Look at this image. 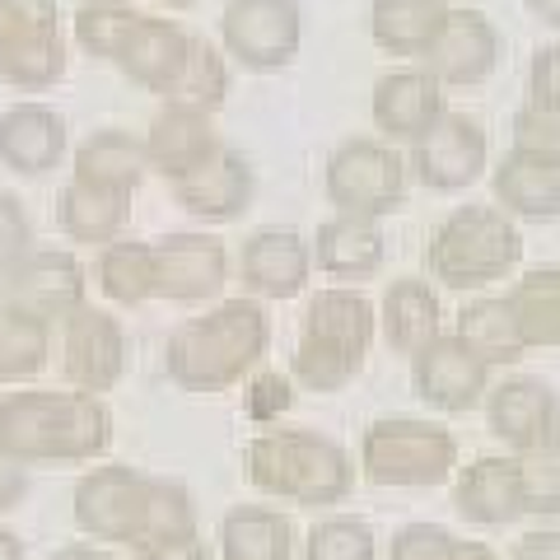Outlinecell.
<instances>
[{"label": "cell", "mask_w": 560, "mask_h": 560, "mask_svg": "<svg viewBox=\"0 0 560 560\" xmlns=\"http://www.w3.org/2000/svg\"><path fill=\"white\" fill-rule=\"evenodd\" d=\"M140 560H210V551H206V541L191 533V537H183V541H173V547H160V551H150V556H140Z\"/></svg>", "instance_id": "c3c4849f"}, {"label": "cell", "mask_w": 560, "mask_h": 560, "mask_svg": "<svg viewBox=\"0 0 560 560\" xmlns=\"http://www.w3.org/2000/svg\"><path fill=\"white\" fill-rule=\"evenodd\" d=\"M378 541L360 518H323L304 541V560H374Z\"/></svg>", "instance_id": "f35d334b"}, {"label": "cell", "mask_w": 560, "mask_h": 560, "mask_svg": "<svg viewBox=\"0 0 560 560\" xmlns=\"http://www.w3.org/2000/svg\"><path fill=\"white\" fill-rule=\"evenodd\" d=\"M514 145L560 154V113L541 108V103H523V108L514 113Z\"/></svg>", "instance_id": "60d3db41"}, {"label": "cell", "mask_w": 560, "mask_h": 560, "mask_svg": "<svg viewBox=\"0 0 560 560\" xmlns=\"http://www.w3.org/2000/svg\"><path fill=\"white\" fill-rule=\"evenodd\" d=\"M416 393L444 416H463L490 393V364L458 337H440L411 355Z\"/></svg>", "instance_id": "2e32d148"}, {"label": "cell", "mask_w": 560, "mask_h": 560, "mask_svg": "<svg viewBox=\"0 0 560 560\" xmlns=\"http://www.w3.org/2000/svg\"><path fill=\"white\" fill-rule=\"evenodd\" d=\"M168 191H173V201H178L187 215L224 224V220H238L243 210H248V201H253V168H248V160H243L238 150H230L220 140L215 154H206L191 173L173 178Z\"/></svg>", "instance_id": "ac0fdd59"}, {"label": "cell", "mask_w": 560, "mask_h": 560, "mask_svg": "<svg viewBox=\"0 0 560 560\" xmlns=\"http://www.w3.org/2000/svg\"><path fill=\"white\" fill-rule=\"evenodd\" d=\"M308 248H313L318 271L341 276V280H364L383 267L388 238H383V224L374 215H346V210H337L331 220L318 224Z\"/></svg>", "instance_id": "d4e9b609"}, {"label": "cell", "mask_w": 560, "mask_h": 560, "mask_svg": "<svg viewBox=\"0 0 560 560\" xmlns=\"http://www.w3.org/2000/svg\"><path fill=\"white\" fill-rule=\"evenodd\" d=\"M24 486H28V481H24V467L0 453V510H14V504H20V495H24Z\"/></svg>", "instance_id": "7dc6e473"}, {"label": "cell", "mask_w": 560, "mask_h": 560, "mask_svg": "<svg viewBox=\"0 0 560 560\" xmlns=\"http://www.w3.org/2000/svg\"><path fill=\"white\" fill-rule=\"evenodd\" d=\"M215 145H220V136L210 127V113L191 108V103H164V113L150 121V136H145L150 168L164 183L191 173L206 154H215Z\"/></svg>", "instance_id": "603a6c76"}, {"label": "cell", "mask_w": 560, "mask_h": 560, "mask_svg": "<svg viewBox=\"0 0 560 560\" xmlns=\"http://www.w3.org/2000/svg\"><path fill=\"white\" fill-rule=\"evenodd\" d=\"M528 94H533V103H541V108L560 113V43L541 47L533 57V66H528Z\"/></svg>", "instance_id": "ee69618b"}, {"label": "cell", "mask_w": 560, "mask_h": 560, "mask_svg": "<svg viewBox=\"0 0 560 560\" xmlns=\"http://www.w3.org/2000/svg\"><path fill=\"white\" fill-rule=\"evenodd\" d=\"M66 75L57 0H0V80L43 94Z\"/></svg>", "instance_id": "52a82bcc"}, {"label": "cell", "mask_w": 560, "mask_h": 560, "mask_svg": "<svg viewBox=\"0 0 560 560\" xmlns=\"http://www.w3.org/2000/svg\"><path fill=\"white\" fill-rule=\"evenodd\" d=\"M84 304V267L61 248H28L5 271V308H24L33 318H70Z\"/></svg>", "instance_id": "4fadbf2b"}, {"label": "cell", "mask_w": 560, "mask_h": 560, "mask_svg": "<svg viewBox=\"0 0 560 560\" xmlns=\"http://www.w3.org/2000/svg\"><path fill=\"white\" fill-rule=\"evenodd\" d=\"M523 257V234L510 210L458 206L430 238V276L448 290H481L504 280Z\"/></svg>", "instance_id": "5b68a950"}, {"label": "cell", "mask_w": 560, "mask_h": 560, "mask_svg": "<svg viewBox=\"0 0 560 560\" xmlns=\"http://www.w3.org/2000/svg\"><path fill=\"white\" fill-rule=\"evenodd\" d=\"M290 407V383L280 374H257L253 378V393H248V416L253 420H271Z\"/></svg>", "instance_id": "f6af8a7d"}, {"label": "cell", "mask_w": 560, "mask_h": 560, "mask_svg": "<svg viewBox=\"0 0 560 560\" xmlns=\"http://www.w3.org/2000/svg\"><path fill=\"white\" fill-rule=\"evenodd\" d=\"M113 444V411L98 393H38L20 388L0 397V453L20 467L94 463Z\"/></svg>", "instance_id": "6da1fadb"}, {"label": "cell", "mask_w": 560, "mask_h": 560, "mask_svg": "<svg viewBox=\"0 0 560 560\" xmlns=\"http://www.w3.org/2000/svg\"><path fill=\"white\" fill-rule=\"evenodd\" d=\"M514 467H518L523 514H541V518L560 514V434L547 444L523 448L514 458Z\"/></svg>", "instance_id": "8d00e7d4"}, {"label": "cell", "mask_w": 560, "mask_h": 560, "mask_svg": "<svg viewBox=\"0 0 560 560\" xmlns=\"http://www.w3.org/2000/svg\"><path fill=\"white\" fill-rule=\"evenodd\" d=\"M230 276L224 243L210 234H168L154 238V300L201 304L215 300Z\"/></svg>", "instance_id": "9a60e30c"}, {"label": "cell", "mask_w": 560, "mask_h": 560, "mask_svg": "<svg viewBox=\"0 0 560 560\" xmlns=\"http://www.w3.org/2000/svg\"><path fill=\"white\" fill-rule=\"evenodd\" d=\"M145 173H150L145 140H136L131 131H117V127L94 131V136L75 150V178L94 183V187L127 191V197H131Z\"/></svg>", "instance_id": "f1b7e54d"}, {"label": "cell", "mask_w": 560, "mask_h": 560, "mask_svg": "<svg viewBox=\"0 0 560 560\" xmlns=\"http://www.w3.org/2000/svg\"><path fill=\"white\" fill-rule=\"evenodd\" d=\"M383 337H388V346L401 350V355H416V350H425L430 341H440L444 337L440 294L416 276L393 280L388 294H383Z\"/></svg>", "instance_id": "4316f807"}, {"label": "cell", "mask_w": 560, "mask_h": 560, "mask_svg": "<svg viewBox=\"0 0 560 560\" xmlns=\"http://www.w3.org/2000/svg\"><path fill=\"white\" fill-rule=\"evenodd\" d=\"M453 560H500V556L490 547H481V541H458V547H453Z\"/></svg>", "instance_id": "681fc988"}, {"label": "cell", "mask_w": 560, "mask_h": 560, "mask_svg": "<svg viewBox=\"0 0 560 560\" xmlns=\"http://www.w3.org/2000/svg\"><path fill=\"white\" fill-rule=\"evenodd\" d=\"M271 341L267 308L257 300H230L187 318L164 346V370L187 393H224L253 374Z\"/></svg>", "instance_id": "7a4b0ae2"}, {"label": "cell", "mask_w": 560, "mask_h": 560, "mask_svg": "<svg viewBox=\"0 0 560 560\" xmlns=\"http://www.w3.org/2000/svg\"><path fill=\"white\" fill-rule=\"evenodd\" d=\"M327 201L346 210V215H393L407 201V164L393 145L383 140H346L331 150L327 173H323Z\"/></svg>", "instance_id": "ba28073f"}, {"label": "cell", "mask_w": 560, "mask_h": 560, "mask_svg": "<svg viewBox=\"0 0 560 560\" xmlns=\"http://www.w3.org/2000/svg\"><path fill=\"white\" fill-rule=\"evenodd\" d=\"M528 10L537 14L541 24H551V28H560V0H528Z\"/></svg>", "instance_id": "f907efd6"}, {"label": "cell", "mask_w": 560, "mask_h": 560, "mask_svg": "<svg viewBox=\"0 0 560 560\" xmlns=\"http://www.w3.org/2000/svg\"><path fill=\"white\" fill-rule=\"evenodd\" d=\"M313 248L294 230H261L243 243V285L261 300H294L308 285Z\"/></svg>", "instance_id": "7402d4cb"}, {"label": "cell", "mask_w": 560, "mask_h": 560, "mask_svg": "<svg viewBox=\"0 0 560 560\" xmlns=\"http://www.w3.org/2000/svg\"><path fill=\"white\" fill-rule=\"evenodd\" d=\"M304 10L300 0H230L220 14V47L243 70H285L300 57Z\"/></svg>", "instance_id": "9c48e42d"}, {"label": "cell", "mask_w": 560, "mask_h": 560, "mask_svg": "<svg viewBox=\"0 0 560 560\" xmlns=\"http://www.w3.org/2000/svg\"><path fill=\"white\" fill-rule=\"evenodd\" d=\"M370 113H374V127L388 140H407V145H411V140H420L434 127V121L448 113L444 84L434 80L425 66L388 70V75L374 84Z\"/></svg>", "instance_id": "d6986e66"}, {"label": "cell", "mask_w": 560, "mask_h": 560, "mask_svg": "<svg viewBox=\"0 0 560 560\" xmlns=\"http://www.w3.org/2000/svg\"><path fill=\"white\" fill-rule=\"evenodd\" d=\"M458 341H467L486 364H518L523 350H528V341H523V327L514 318V304L510 294L504 300H471L463 304L458 313V331H453Z\"/></svg>", "instance_id": "1f68e13d"}, {"label": "cell", "mask_w": 560, "mask_h": 560, "mask_svg": "<svg viewBox=\"0 0 560 560\" xmlns=\"http://www.w3.org/2000/svg\"><path fill=\"white\" fill-rule=\"evenodd\" d=\"M248 481L261 495L294 504H337L346 500L355 467L346 448L313 430H267L248 444Z\"/></svg>", "instance_id": "277c9868"}, {"label": "cell", "mask_w": 560, "mask_h": 560, "mask_svg": "<svg viewBox=\"0 0 560 560\" xmlns=\"http://www.w3.org/2000/svg\"><path fill=\"white\" fill-rule=\"evenodd\" d=\"M66 154V117L47 103H14L0 117V160L24 178H43Z\"/></svg>", "instance_id": "44dd1931"}, {"label": "cell", "mask_w": 560, "mask_h": 560, "mask_svg": "<svg viewBox=\"0 0 560 560\" xmlns=\"http://www.w3.org/2000/svg\"><path fill=\"white\" fill-rule=\"evenodd\" d=\"M154 477H140L131 467H98L75 486V523L94 541H121L131 547L150 510Z\"/></svg>", "instance_id": "8fae6325"}, {"label": "cell", "mask_w": 560, "mask_h": 560, "mask_svg": "<svg viewBox=\"0 0 560 560\" xmlns=\"http://www.w3.org/2000/svg\"><path fill=\"white\" fill-rule=\"evenodd\" d=\"M98 290L113 304H145L154 300V243L140 238H113L98 253Z\"/></svg>", "instance_id": "d6a6232c"}, {"label": "cell", "mask_w": 560, "mask_h": 560, "mask_svg": "<svg viewBox=\"0 0 560 560\" xmlns=\"http://www.w3.org/2000/svg\"><path fill=\"white\" fill-rule=\"evenodd\" d=\"M28 248H33V230H28L24 206L10 191H0V271H10Z\"/></svg>", "instance_id": "7bdbcfd3"}, {"label": "cell", "mask_w": 560, "mask_h": 560, "mask_svg": "<svg viewBox=\"0 0 560 560\" xmlns=\"http://www.w3.org/2000/svg\"><path fill=\"white\" fill-rule=\"evenodd\" d=\"M514 560H560V528H541V533L518 537Z\"/></svg>", "instance_id": "bcb514c9"}, {"label": "cell", "mask_w": 560, "mask_h": 560, "mask_svg": "<svg viewBox=\"0 0 560 560\" xmlns=\"http://www.w3.org/2000/svg\"><path fill=\"white\" fill-rule=\"evenodd\" d=\"M490 430L514 453L560 434V401L541 378H510L490 388Z\"/></svg>", "instance_id": "ffe728a7"}, {"label": "cell", "mask_w": 560, "mask_h": 560, "mask_svg": "<svg viewBox=\"0 0 560 560\" xmlns=\"http://www.w3.org/2000/svg\"><path fill=\"white\" fill-rule=\"evenodd\" d=\"M514 318L523 327V341L528 346H560V271H528L510 290Z\"/></svg>", "instance_id": "e575fe53"}, {"label": "cell", "mask_w": 560, "mask_h": 560, "mask_svg": "<svg viewBox=\"0 0 560 560\" xmlns=\"http://www.w3.org/2000/svg\"><path fill=\"white\" fill-rule=\"evenodd\" d=\"M51 323L33 318L24 308H0V378L24 383L47 364Z\"/></svg>", "instance_id": "836d02e7"}, {"label": "cell", "mask_w": 560, "mask_h": 560, "mask_svg": "<svg viewBox=\"0 0 560 560\" xmlns=\"http://www.w3.org/2000/svg\"><path fill=\"white\" fill-rule=\"evenodd\" d=\"M127 206H131L127 191H108L84 178H70L61 187L57 220L66 238H75V243H113L121 234V224H127Z\"/></svg>", "instance_id": "f546056e"}, {"label": "cell", "mask_w": 560, "mask_h": 560, "mask_svg": "<svg viewBox=\"0 0 560 560\" xmlns=\"http://www.w3.org/2000/svg\"><path fill=\"white\" fill-rule=\"evenodd\" d=\"M294 528L285 514L261 510V504H238L220 518V556L224 560H290Z\"/></svg>", "instance_id": "4dcf8cb0"}, {"label": "cell", "mask_w": 560, "mask_h": 560, "mask_svg": "<svg viewBox=\"0 0 560 560\" xmlns=\"http://www.w3.org/2000/svg\"><path fill=\"white\" fill-rule=\"evenodd\" d=\"M197 533V514H191V500L183 486L173 481H154L150 486V510H145V523H140V537L131 541L136 556H150L160 547H173Z\"/></svg>", "instance_id": "d590c367"}, {"label": "cell", "mask_w": 560, "mask_h": 560, "mask_svg": "<svg viewBox=\"0 0 560 560\" xmlns=\"http://www.w3.org/2000/svg\"><path fill=\"white\" fill-rule=\"evenodd\" d=\"M490 187L510 215L523 220H556L560 215V154L510 150L490 173Z\"/></svg>", "instance_id": "cb8c5ba5"}, {"label": "cell", "mask_w": 560, "mask_h": 560, "mask_svg": "<svg viewBox=\"0 0 560 560\" xmlns=\"http://www.w3.org/2000/svg\"><path fill=\"white\" fill-rule=\"evenodd\" d=\"M490 140L477 117L444 113L434 127L411 140V168L430 191H463L486 173Z\"/></svg>", "instance_id": "7c38bea8"}, {"label": "cell", "mask_w": 560, "mask_h": 560, "mask_svg": "<svg viewBox=\"0 0 560 560\" xmlns=\"http://www.w3.org/2000/svg\"><path fill=\"white\" fill-rule=\"evenodd\" d=\"M191 57H197V33H187L183 24L140 10L131 20V28H127V38H121V47H117L113 66H121L136 84H145L150 94L173 103L183 90V80H187Z\"/></svg>", "instance_id": "30bf717a"}, {"label": "cell", "mask_w": 560, "mask_h": 560, "mask_svg": "<svg viewBox=\"0 0 560 560\" xmlns=\"http://www.w3.org/2000/svg\"><path fill=\"white\" fill-rule=\"evenodd\" d=\"M370 346H374V304L341 285L318 290L300 323L294 378L313 393H337L364 370Z\"/></svg>", "instance_id": "3957f363"}, {"label": "cell", "mask_w": 560, "mask_h": 560, "mask_svg": "<svg viewBox=\"0 0 560 560\" xmlns=\"http://www.w3.org/2000/svg\"><path fill=\"white\" fill-rule=\"evenodd\" d=\"M224 94H230V66H224L220 47H210L206 38H197V57H191L187 80H183V90H178L173 103H191V108L215 113L224 103Z\"/></svg>", "instance_id": "ab89813d"}, {"label": "cell", "mask_w": 560, "mask_h": 560, "mask_svg": "<svg viewBox=\"0 0 560 560\" xmlns=\"http://www.w3.org/2000/svg\"><path fill=\"white\" fill-rule=\"evenodd\" d=\"M425 70L444 90H467V84L490 80V70L500 66V28L486 20L481 10H448V20L440 28V38L430 43Z\"/></svg>", "instance_id": "e0dca14e"}, {"label": "cell", "mask_w": 560, "mask_h": 560, "mask_svg": "<svg viewBox=\"0 0 560 560\" xmlns=\"http://www.w3.org/2000/svg\"><path fill=\"white\" fill-rule=\"evenodd\" d=\"M453 541L444 528H434V523H411V528H401L393 537V551L388 560H453Z\"/></svg>", "instance_id": "b9f144b4"}, {"label": "cell", "mask_w": 560, "mask_h": 560, "mask_svg": "<svg viewBox=\"0 0 560 560\" xmlns=\"http://www.w3.org/2000/svg\"><path fill=\"white\" fill-rule=\"evenodd\" d=\"M448 10V0H374L370 33L393 57H425L430 43L440 38Z\"/></svg>", "instance_id": "83f0119b"}, {"label": "cell", "mask_w": 560, "mask_h": 560, "mask_svg": "<svg viewBox=\"0 0 560 560\" xmlns=\"http://www.w3.org/2000/svg\"><path fill=\"white\" fill-rule=\"evenodd\" d=\"M453 510L477 528H504L523 514V495H518V467L514 458H477L453 490Z\"/></svg>", "instance_id": "484cf974"}, {"label": "cell", "mask_w": 560, "mask_h": 560, "mask_svg": "<svg viewBox=\"0 0 560 560\" xmlns=\"http://www.w3.org/2000/svg\"><path fill=\"white\" fill-rule=\"evenodd\" d=\"M0 560H24V547H20V537L0 528Z\"/></svg>", "instance_id": "f5cc1de1"}, {"label": "cell", "mask_w": 560, "mask_h": 560, "mask_svg": "<svg viewBox=\"0 0 560 560\" xmlns=\"http://www.w3.org/2000/svg\"><path fill=\"white\" fill-rule=\"evenodd\" d=\"M136 14L140 10L131 5V0H84V5L75 10V43L90 51V57L113 61Z\"/></svg>", "instance_id": "74e56055"}, {"label": "cell", "mask_w": 560, "mask_h": 560, "mask_svg": "<svg viewBox=\"0 0 560 560\" xmlns=\"http://www.w3.org/2000/svg\"><path fill=\"white\" fill-rule=\"evenodd\" d=\"M453 463L458 444L434 420H374L360 440V467L374 486H440Z\"/></svg>", "instance_id": "8992f818"}, {"label": "cell", "mask_w": 560, "mask_h": 560, "mask_svg": "<svg viewBox=\"0 0 560 560\" xmlns=\"http://www.w3.org/2000/svg\"><path fill=\"white\" fill-rule=\"evenodd\" d=\"M51 560H117V556H108L103 547H66V551H57Z\"/></svg>", "instance_id": "816d5d0a"}, {"label": "cell", "mask_w": 560, "mask_h": 560, "mask_svg": "<svg viewBox=\"0 0 560 560\" xmlns=\"http://www.w3.org/2000/svg\"><path fill=\"white\" fill-rule=\"evenodd\" d=\"M154 5H164V10H197L201 0H154Z\"/></svg>", "instance_id": "db71d44e"}, {"label": "cell", "mask_w": 560, "mask_h": 560, "mask_svg": "<svg viewBox=\"0 0 560 560\" xmlns=\"http://www.w3.org/2000/svg\"><path fill=\"white\" fill-rule=\"evenodd\" d=\"M121 364H127V337H121L117 318L94 304H80L61 323V370L70 388L108 393L121 378Z\"/></svg>", "instance_id": "5bb4252c"}]
</instances>
